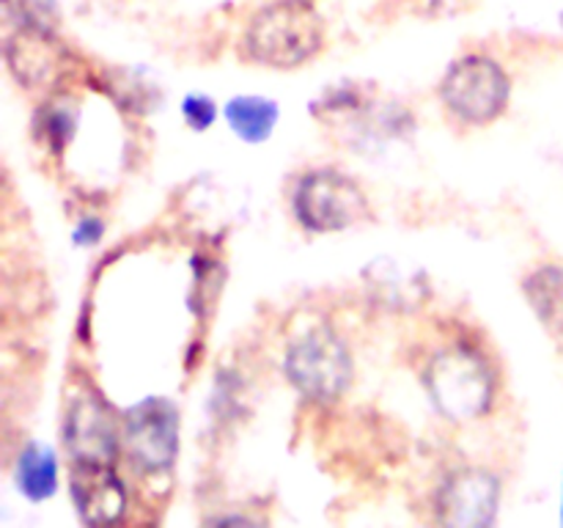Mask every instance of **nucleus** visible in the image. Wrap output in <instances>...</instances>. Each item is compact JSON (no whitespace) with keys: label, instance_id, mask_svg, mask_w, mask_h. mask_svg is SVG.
I'll use <instances>...</instances> for the list:
<instances>
[{"label":"nucleus","instance_id":"f257e3e1","mask_svg":"<svg viewBox=\"0 0 563 528\" xmlns=\"http://www.w3.org/2000/svg\"><path fill=\"white\" fill-rule=\"evenodd\" d=\"M421 383L429 402L454 424H473L493 410L498 399V374L482 346L449 341L427 358Z\"/></svg>","mask_w":563,"mask_h":528},{"label":"nucleus","instance_id":"f03ea898","mask_svg":"<svg viewBox=\"0 0 563 528\" xmlns=\"http://www.w3.org/2000/svg\"><path fill=\"white\" fill-rule=\"evenodd\" d=\"M328 28L313 0H269L242 31V55L264 69H300L324 50Z\"/></svg>","mask_w":563,"mask_h":528},{"label":"nucleus","instance_id":"7ed1b4c3","mask_svg":"<svg viewBox=\"0 0 563 528\" xmlns=\"http://www.w3.org/2000/svg\"><path fill=\"white\" fill-rule=\"evenodd\" d=\"M284 377L311 405H335L355 377L350 344L328 322L306 324L286 341Z\"/></svg>","mask_w":563,"mask_h":528},{"label":"nucleus","instance_id":"20e7f679","mask_svg":"<svg viewBox=\"0 0 563 528\" xmlns=\"http://www.w3.org/2000/svg\"><path fill=\"white\" fill-rule=\"evenodd\" d=\"M289 209L297 226L311 234H335L361 226L372 215L361 182L339 168H311L291 185Z\"/></svg>","mask_w":563,"mask_h":528},{"label":"nucleus","instance_id":"39448f33","mask_svg":"<svg viewBox=\"0 0 563 528\" xmlns=\"http://www.w3.org/2000/svg\"><path fill=\"white\" fill-rule=\"evenodd\" d=\"M438 97L460 124L489 127L509 108L511 77L493 55L465 53L440 77Z\"/></svg>","mask_w":563,"mask_h":528},{"label":"nucleus","instance_id":"423d86ee","mask_svg":"<svg viewBox=\"0 0 563 528\" xmlns=\"http://www.w3.org/2000/svg\"><path fill=\"white\" fill-rule=\"evenodd\" d=\"M311 113L350 143L394 141V138L410 135L416 127L410 110L396 102H383L372 88L361 82L328 86L322 97L311 105Z\"/></svg>","mask_w":563,"mask_h":528},{"label":"nucleus","instance_id":"0eeeda50","mask_svg":"<svg viewBox=\"0 0 563 528\" xmlns=\"http://www.w3.org/2000/svg\"><path fill=\"white\" fill-rule=\"evenodd\" d=\"M124 457L146 482L170 476L179 460V407L165 396H146L121 418Z\"/></svg>","mask_w":563,"mask_h":528},{"label":"nucleus","instance_id":"6e6552de","mask_svg":"<svg viewBox=\"0 0 563 528\" xmlns=\"http://www.w3.org/2000/svg\"><path fill=\"white\" fill-rule=\"evenodd\" d=\"M60 440L69 462L115 465L124 454V429L104 396L91 385H75L64 402Z\"/></svg>","mask_w":563,"mask_h":528},{"label":"nucleus","instance_id":"1a4fd4ad","mask_svg":"<svg viewBox=\"0 0 563 528\" xmlns=\"http://www.w3.org/2000/svg\"><path fill=\"white\" fill-rule=\"evenodd\" d=\"M432 509L443 526H493L500 509V479L487 468H456L440 482Z\"/></svg>","mask_w":563,"mask_h":528},{"label":"nucleus","instance_id":"9d476101","mask_svg":"<svg viewBox=\"0 0 563 528\" xmlns=\"http://www.w3.org/2000/svg\"><path fill=\"white\" fill-rule=\"evenodd\" d=\"M69 495L77 517L88 526H108L121 520L130 506V493L115 465L69 462Z\"/></svg>","mask_w":563,"mask_h":528},{"label":"nucleus","instance_id":"9b49d317","mask_svg":"<svg viewBox=\"0 0 563 528\" xmlns=\"http://www.w3.org/2000/svg\"><path fill=\"white\" fill-rule=\"evenodd\" d=\"M58 482L60 468L55 451L49 446L36 443V440H27L14 462V484L22 498H27L31 504L49 501L58 493Z\"/></svg>","mask_w":563,"mask_h":528},{"label":"nucleus","instance_id":"f8f14e48","mask_svg":"<svg viewBox=\"0 0 563 528\" xmlns=\"http://www.w3.org/2000/svg\"><path fill=\"white\" fill-rule=\"evenodd\" d=\"M80 132V102L69 94L44 99L33 119V135L53 157H64Z\"/></svg>","mask_w":563,"mask_h":528},{"label":"nucleus","instance_id":"ddd939ff","mask_svg":"<svg viewBox=\"0 0 563 528\" xmlns=\"http://www.w3.org/2000/svg\"><path fill=\"white\" fill-rule=\"evenodd\" d=\"M225 124L229 130L240 138L242 143H264L273 138L275 127H278L280 108L275 99L258 97V94H240L231 97L223 108Z\"/></svg>","mask_w":563,"mask_h":528},{"label":"nucleus","instance_id":"4468645a","mask_svg":"<svg viewBox=\"0 0 563 528\" xmlns=\"http://www.w3.org/2000/svg\"><path fill=\"white\" fill-rule=\"evenodd\" d=\"M522 295H526L533 317L550 333L563 339V267L542 264V267L531 270L528 278L522 280Z\"/></svg>","mask_w":563,"mask_h":528},{"label":"nucleus","instance_id":"2eb2a0df","mask_svg":"<svg viewBox=\"0 0 563 528\" xmlns=\"http://www.w3.org/2000/svg\"><path fill=\"white\" fill-rule=\"evenodd\" d=\"M368 289L390 311L421 306L429 292L418 278V273H410V270L399 267L396 262H372V267H368Z\"/></svg>","mask_w":563,"mask_h":528},{"label":"nucleus","instance_id":"dca6fc26","mask_svg":"<svg viewBox=\"0 0 563 528\" xmlns=\"http://www.w3.org/2000/svg\"><path fill=\"white\" fill-rule=\"evenodd\" d=\"M181 121L190 127L192 132H207L212 130L214 121H218V105L207 94H187L181 99Z\"/></svg>","mask_w":563,"mask_h":528},{"label":"nucleus","instance_id":"f3484780","mask_svg":"<svg viewBox=\"0 0 563 528\" xmlns=\"http://www.w3.org/2000/svg\"><path fill=\"white\" fill-rule=\"evenodd\" d=\"M104 231H108V226H104L102 218L86 215V218L77 220L75 229H71V240H75L77 248H97L99 242H102Z\"/></svg>","mask_w":563,"mask_h":528},{"label":"nucleus","instance_id":"a211bd4d","mask_svg":"<svg viewBox=\"0 0 563 528\" xmlns=\"http://www.w3.org/2000/svg\"><path fill=\"white\" fill-rule=\"evenodd\" d=\"M561 520H563V501H561Z\"/></svg>","mask_w":563,"mask_h":528}]
</instances>
